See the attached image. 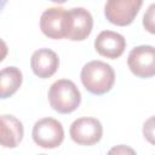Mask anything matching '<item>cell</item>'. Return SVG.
<instances>
[{"label":"cell","instance_id":"cell-10","mask_svg":"<svg viewBox=\"0 0 155 155\" xmlns=\"http://www.w3.org/2000/svg\"><path fill=\"white\" fill-rule=\"evenodd\" d=\"M59 65V58L57 53L50 48H39L34 51L30 58V67L33 73L41 78L47 79L52 76Z\"/></svg>","mask_w":155,"mask_h":155},{"label":"cell","instance_id":"cell-5","mask_svg":"<svg viewBox=\"0 0 155 155\" xmlns=\"http://www.w3.org/2000/svg\"><path fill=\"white\" fill-rule=\"evenodd\" d=\"M92 15L84 7H73L67 11L65 38L73 41L85 40L92 31Z\"/></svg>","mask_w":155,"mask_h":155},{"label":"cell","instance_id":"cell-3","mask_svg":"<svg viewBox=\"0 0 155 155\" xmlns=\"http://www.w3.org/2000/svg\"><path fill=\"white\" fill-rule=\"evenodd\" d=\"M31 136L39 147L53 149L62 144L64 139V130L58 120L53 117H44L34 124Z\"/></svg>","mask_w":155,"mask_h":155},{"label":"cell","instance_id":"cell-7","mask_svg":"<svg viewBox=\"0 0 155 155\" xmlns=\"http://www.w3.org/2000/svg\"><path fill=\"white\" fill-rule=\"evenodd\" d=\"M130 70L138 78H151L155 74V48L140 45L132 48L127 57Z\"/></svg>","mask_w":155,"mask_h":155},{"label":"cell","instance_id":"cell-14","mask_svg":"<svg viewBox=\"0 0 155 155\" xmlns=\"http://www.w3.org/2000/svg\"><path fill=\"white\" fill-rule=\"evenodd\" d=\"M107 155H137V154L133 148L125 145V144H119V145L110 148Z\"/></svg>","mask_w":155,"mask_h":155},{"label":"cell","instance_id":"cell-2","mask_svg":"<svg viewBox=\"0 0 155 155\" xmlns=\"http://www.w3.org/2000/svg\"><path fill=\"white\" fill-rule=\"evenodd\" d=\"M48 102L56 111L69 114L80 105L81 93L71 80L61 79L51 85L48 90Z\"/></svg>","mask_w":155,"mask_h":155},{"label":"cell","instance_id":"cell-16","mask_svg":"<svg viewBox=\"0 0 155 155\" xmlns=\"http://www.w3.org/2000/svg\"><path fill=\"white\" fill-rule=\"evenodd\" d=\"M5 5H6V1H4V0H2V1H0V11L2 10V7H4Z\"/></svg>","mask_w":155,"mask_h":155},{"label":"cell","instance_id":"cell-13","mask_svg":"<svg viewBox=\"0 0 155 155\" xmlns=\"http://www.w3.org/2000/svg\"><path fill=\"white\" fill-rule=\"evenodd\" d=\"M154 7H155V5L151 4V5L149 6L147 13H145L144 17H143V25H144L145 29H147L149 33H151V34L155 33V29H154Z\"/></svg>","mask_w":155,"mask_h":155},{"label":"cell","instance_id":"cell-12","mask_svg":"<svg viewBox=\"0 0 155 155\" xmlns=\"http://www.w3.org/2000/svg\"><path fill=\"white\" fill-rule=\"evenodd\" d=\"M23 81L22 71L17 67H6L0 70V98L11 97L21 87Z\"/></svg>","mask_w":155,"mask_h":155},{"label":"cell","instance_id":"cell-9","mask_svg":"<svg viewBox=\"0 0 155 155\" xmlns=\"http://www.w3.org/2000/svg\"><path fill=\"white\" fill-rule=\"evenodd\" d=\"M94 48L101 56L115 59L124 53L126 48V40L116 31L103 30L94 39Z\"/></svg>","mask_w":155,"mask_h":155},{"label":"cell","instance_id":"cell-6","mask_svg":"<svg viewBox=\"0 0 155 155\" xmlns=\"http://www.w3.org/2000/svg\"><path fill=\"white\" fill-rule=\"evenodd\" d=\"M71 139L79 145H93L103 136V126L98 119L79 117L69 128Z\"/></svg>","mask_w":155,"mask_h":155},{"label":"cell","instance_id":"cell-15","mask_svg":"<svg viewBox=\"0 0 155 155\" xmlns=\"http://www.w3.org/2000/svg\"><path fill=\"white\" fill-rule=\"evenodd\" d=\"M7 52H8V48H7L6 42L2 39H0V62L5 59V57L7 56Z\"/></svg>","mask_w":155,"mask_h":155},{"label":"cell","instance_id":"cell-8","mask_svg":"<svg viewBox=\"0 0 155 155\" xmlns=\"http://www.w3.org/2000/svg\"><path fill=\"white\" fill-rule=\"evenodd\" d=\"M65 21L67 10L61 6H53L46 8L40 17L41 31L51 39L65 38Z\"/></svg>","mask_w":155,"mask_h":155},{"label":"cell","instance_id":"cell-11","mask_svg":"<svg viewBox=\"0 0 155 155\" xmlns=\"http://www.w3.org/2000/svg\"><path fill=\"white\" fill-rule=\"evenodd\" d=\"M23 124L13 115H0V145L16 148L23 139Z\"/></svg>","mask_w":155,"mask_h":155},{"label":"cell","instance_id":"cell-4","mask_svg":"<svg viewBox=\"0 0 155 155\" xmlns=\"http://www.w3.org/2000/svg\"><path fill=\"white\" fill-rule=\"evenodd\" d=\"M142 5V0H109L104 5V15L110 23L125 27L133 22Z\"/></svg>","mask_w":155,"mask_h":155},{"label":"cell","instance_id":"cell-17","mask_svg":"<svg viewBox=\"0 0 155 155\" xmlns=\"http://www.w3.org/2000/svg\"><path fill=\"white\" fill-rule=\"evenodd\" d=\"M39 155H46V154H39Z\"/></svg>","mask_w":155,"mask_h":155},{"label":"cell","instance_id":"cell-1","mask_svg":"<svg viewBox=\"0 0 155 155\" xmlns=\"http://www.w3.org/2000/svg\"><path fill=\"white\" fill-rule=\"evenodd\" d=\"M81 82L92 94H104L109 92L115 82V71L103 61H91L81 69Z\"/></svg>","mask_w":155,"mask_h":155}]
</instances>
